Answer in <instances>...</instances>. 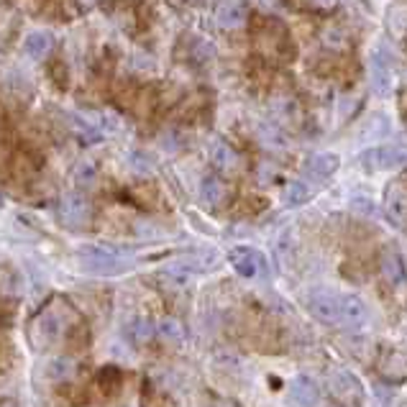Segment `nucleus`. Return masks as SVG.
<instances>
[{
    "instance_id": "2eb2a0df",
    "label": "nucleus",
    "mask_w": 407,
    "mask_h": 407,
    "mask_svg": "<svg viewBox=\"0 0 407 407\" xmlns=\"http://www.w3.org/2000/svg\"><path fill=\"white\" fill-rule=\"evenodd\" d=\"M51 47H54V39H51V34H47V31H31L29 36L23 39V51L34 62H41L51 51Z\"/></svg>"
},
{
    "instance_id": "a878e982",
    "label": "nucleus",
    "mask_w": 407,
    "mask_h": 407,
    "mask_svg": "<svg viewBox=\"0 0 407 407\" xmlns=\"http://www.w3.org/2000/svg\"><path fill=\"white\" fill-rule=\"evenodd\" d=\"M351 210H356L359 215L374 218V215H377V205L371 203L369 197H354V200H351Z\"/></svg>"
},
{
    "instance_id": "412c9836",
    "label": "nucleus",
    "mask_w": 407,
    "mask_h": 407,
    "mask_svg": "<svg viewBox=\"0 0 407 407\" xmlns=\"http://www.w3.org/2000/svg\"><path fill=\"white\" fill-rule=\"evenodd\" d=\"M75 361L69 359V356H59V359H51L47 367V377L51 379V382H67V379H72V374H75Z\"/></svg>"
},
{
    "instance_id": "5701e85b",
    "label": "nucleus",
    "mask_w": 407,
    "mask_h": 407,
    "mask_svg": "<svg viewBox=\"0 0 407 407\" xmlns=\"http://www.w3.org/2000/svg\"><path fill=\"white\" fill-rule=\"evenodd\" d=\"M69 121H72V126H75V131H77V136L82 138V141L92 144V141H100V138H103V131H100V126H95V123L85 121L82 116H69Z\"/></svg>"
},
{
    "instance_id": "20e7f679",
    "label": "nucleus",
    "mask_w": 407,
    "mask_h": 407,
    "mask_svg": "<svg viewBox=\"0 0 407 407\" xmlns=\"http://www.w3.org/2000/svg\"><path fill=\"white\" fill-rule=\"evenodd\" d=\"M308 310L312 312V318H318L325 325L341 323V295L328 287H312L308 292Z\"/></svg>"
},
{
    "instance_id": "6ab92c4d",
    "label": "nucleus",
    "mask_w": 407,
    "mask_h": 407,
    "mask_svg": "<svg viewBox=\"0 0 407 407\" xmlns=\"http://www.w3.org/2000/svg\"><path fill=\"white\" fill-rule=\"evenodd\" d=\"M121 389V371L116 367H103L97 371V392L103 397H113Z\"/></svg>"
},
{
    "instance_id": "a211bd4d",
    "label": "nucleus",
    "mask_w": 407,
    "mask_h": 407,
    "mask_svg": "<svg viewBox=\"0 0 407 407\" xmlns=\"http://www.w3.org/2000/svg\"><path fill=\"white\" fill-rule=\"evenodd\" d=\"M156 336V325H151V320L146 318H134L128 323V338L138 343V346H146V343H151Z\"/></svg>"
},
{
    "instance_id": "4468645a",
    "label": "nucleus",
    "mask_w": 407,
    "mask_h": 407,
    "mask_svg": "<svg viewBox=\"0 0 407 407\" xmlns=\"http://www.w3.org/2000/svg\"><path fill=\"white\" fill-rule=\"evenodd\" d=\"M341 159L330 151H323V154H312L305 164V175L312 177V180H328L338 172Z\"/></svg>"
},
{
    "instance_id": "f8f14e48",
    "label": "nucleus",
    "mask_w": 407,
    "mask_h": 407,
    "mask_svg": "<svg viewBox=\"0 0 407 407\" xmlns=\"http://www.w3.org/2000/svg\"><path fill=\"white\" fill-rule=\"evenodd\" d=\"M290 397L297 407H318L320 405V387L310 377H295L290 382Z\"/></svg>"
},
{
    "instance_id": "dca6fc26",
    "label": "nucleus",
    "mask_w": 407,
    "mask_h": 407,
    "mask_svg": "<svg viewBox=\"0 0 407 407\" xmlns=\"http://www.w3.org/2000/svg\"><path fill=\"white\" fill-rule=\"evenodd\" d=\"M156 336L164 343H172V346H180L187 341V330L177 318H162L156 323Z\"/></svg>"
},
{
    "instance_id": "f257e3e1",
    "label": "nucleus",
    "mask_w": 407,
    "mask_h": 407,
    "mask_svg": "<svg viewBox=\"0 0 407 407\" xmlns=\"http://www.w3.org/2000/svg\"><path fill=\"white\" fill-rule=\"evenodd\" d=\"M67 308L64 305H47L44 310L36 315L34 325H31V338L36 349H49L54 341H59L67 330Z\"/></svg>"
},
{
    "instance_id": "7ed1b4c3",
    "label": "nucleus",
    "mask_w": 407,
    "mask_h": 407,
    "mask_svg": "<svg viewBox=\"0 0 407 407\" xmlns=\"http://www.w3.org/2000/svg\"><path fill=\"white\" fill-rule=\"evenodd\" d=\"M330 395L338 399L343 407H359L364 402V387H361L359 377L349 371V369H336L328 377Z\"/></svg>"
},
{
    "instance_id": "b1692460",
    "label": "nucleus",
    "mask_w": 407,
    "mask_h": 407,
    "mask_svg": "<svg viewBox=\"0 0 407 407\" xmlns=\"http://www.w3.org/2000/svg\"><path fill=\"white\" fill-rule=\"evenodd\" d=\"M210 156H213V164L221 166V169H228V166H233V162H236L233 151L223 144V141H215L213 149H210Z\"/></svg>"
},
{
    "instance_id": "aec40b11",
    "label": "nucleus",
    "mask_w": 407,
    "mask_h": 407,
    "mask_svg": "<svg viewBox=\"0 0 407 407\" xmlns=\"http://www.w3.org/2000/svg\"><path fill=\"white\" fill-rule=\"evenodd\" d=\"M310 187L305 182H290L284 190H282V203L287 205V208H300V205H305L308 200H310Z\"/></svg>"
},
{
    "instance_id": "bb28decb",
    "label": "nucleus",
    "mask_w": 407,
    "mask_h": 407,
    "mask_svg": "<svg viewBox=\"0 0 407 407\" xmlns=\"http://www.w3.org/2000/svg\"><path fill=\"white\" fill-rule=\"evenodd\" d=\"M131 164H134L136 172H149V169H151V164H149L146 154H134V156H131Z\"/></svg>"
},
{
    "instance_id": "39448f33",
    "label": "nucleus",
    "mask_w": 407,
    "mask_h": 407,
    "mask_svg": "<svg viewBox=\"0 0 407 407\" xmlns=\"http://www.w3.org/2000/svg\"><path fill=\"white\" fill-rule=\"evenodd\" d=\"M407 164V154L397 146H371L361 154V166L369 172H395Z\"/></svg>"
},
{
    "instance_id": "ddd939ff",
    "label": "nucleus",
    "mask_w": 407,
    "mask_h": 407,
    "mask_svg": "<svg viewBox=\"0 0 407 407\" xmlns=\"http://www.w3.org/2000/svg\"><path fill=\"white\" fill-rule=\"evenodd\" d=\"M384 210L392 223H407V190L402 184H389L384 193Z\"/></svg>"
},
{
    "instance_id": "6e6552de",
    "label": "nucleus",
    "mask_w": 407,
    "mask_h": 407,
    "mask_svg": "<svg viewBox=\"0 0 407 407\" xmlns=\"http://www.w3.org/2000/svg\"><path fill=\"white\" fill-rule=\"evenodd\" d=\"M59 218L67 228H85L90 221V203L85 195L69 193L62 197L59 205Z\"/></svg>"
},
{
    "instance_id": "423d86ee",
    "label": "nucleus",
    "mask_w": 407,
    "mask_h": 407,
    "mask_svg": "<svg viewBox=\"0 0 407 407\" xmlns=\"http://www.w3.org/2000/svg\"><path fill=\"white\" fill-rule=\"evenodd\" d=\"M377 371L379 377L389 384H402L407 382V354L392 346H382L377 356Z\"/></svg>"
},
{
    "instance_id": "1a4fd4ad",
    "label": "nucleus",
    "mask_w": 407,
    "mask_h": 407,
    "mask_svg": "<svg viewBox=\"0 0 407 407\" xmlns=\"http://www.w3.org/2000/svg\"><path fill=\"white\" fill-rule=\"evenodd\" d=\"M228 262L236 269V274L243 277V280H254L262 267L267 269V264L262 262V254L256 251V249H251V246H236V249H231L228 251Z\"/></svg>"
},
{
    "instance_id": "4be33fe9",
    "label": "nucleus",
    "mask_w": 407,
    "mask_h": 407,
    "mask_svg": "<svg viewBox=\"0 0 407 407\" xmlns=\"http://www.w3.org/2000/svg\"><path fill=\"white\" fill-rule=\"evenodd\" d=\"M200 197L205 205H218L223 200V184L218 182V177H203L200 182Z\"/></svg>"
},
{
    "instance_id": "0eeeda50",
    "label": "nucleus",
    "mask_w": 407,
    "mask_h": 407,
    "mask_svg": "<svg viewBox=\"0 0 407 407\" xmlns=\"http://www.w3.org/2000/svg\"><path fill=\"white\" fill-rule=\"evenodd\" d=\"M369 82H371V90L374 95L384 97L392 92V85H395V75H392V62L387 59V54L382 49H374L371 51V62H369Z\"/></svg>"
},
{
    "instance_id": "9b49d317",
    "label": "nucleus",
    "mask_w": 407,
    "mask_h": 407,
    "mask_svg": "<svg viewBox=\"0 0 407 407\" xmlns=\"http://www.w3.org/2000/svg\"><path fill=\"white\" fill-rule=\"evenodd\" d=\"M369 320L367 302L359 295H341V323L349 328H361Z\"/></svg>"
},
{
    "instance_id": "393cba45",
    "label": "nucleus",
    "mask_w": 407,
    "mask_h": 407,
    "mask_svg": "<svg viewBox=\"0 0 407 407\" xmlns=\"http://www.w3.org/2000/svg\"><path fill=\"white\" fill-rule=\"evenodd\" d=\"M95 166L90 164V162H82V164L77 166V172H75V182L79 184V187H90V184L95 182Z\"/></svg>"
},
{
    "instance_id": "f03ea898",
    "label": "nucleus",
    "mask_w": 407,
    "mask_h": 407,
    "mask_svg": "<svg viewBox=\"0 0 407 407\" xmlns=\"http://www.w3.org/2000/svg\"><path fill=\"white\" fill-rule=\"evenodd\" d=\"M77 256L92 274H121L128 269V264L121 259V249L108 243H85L77 249Z\"/></svg>"
},
{
    "instance_id": "f3484780",
    "label": "nucleus",
    "mask_w": 407,
    "mask_h": 407,
    "mask_svg": "<svg viewBox=\"0 0 407 407\" xmlns=\"http://www.w3.org/2000/svg\"><path fill=\"white\" fill-rule=\"evenodd\" d=\"M215 21H218V26H223V29H238L243 26V21H246V8H243L241 3H223L218 13H215Z\"/></svg>"
},
{
    "instance_id": "9d476101",
    "label": "nucleus",
    "mask_w": 407,
    "mask_h": 407,
    "mask_svg": "<svg viewBox=\"0 0 407 407\" xmlns=\"http://www.w3.org/2000/svg\"><path fill=\"white\" fill-rule=\"evenodd\" d=\"M379 267H382V274H384V280H387L389 287H395V290H405L407 287V269H405L402 256H399L395 249H387V251L382 254Z\"/></svg>"
}]
</instances>
